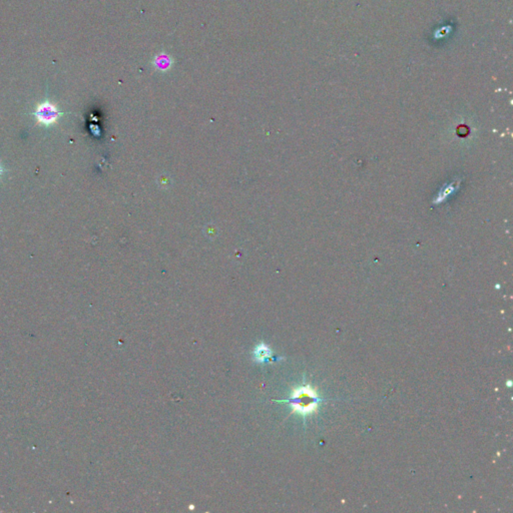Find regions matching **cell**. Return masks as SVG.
<instances>
[{
  "mask_svg": "<svg viewBox=\"0 0 513 513\" xmlns=\"http://www.w3.org/2000/svg\"><path fill=\"white\" fill-rule=\"evenodd\" d=\"M278 402H285L290 404L293 412H296L305 417L317 410L321 399L310 385H305L295 389L289 399L281 400Z\"/></svg>",
  "mask_w": 513,
  "mask_h": 513,
  "instance_id": "obj_1",
  "label": "cell"
},
{
  "mask_svg": "<svg viewBox=\"0 0 513 513\" xmlns=\"http://www.w3.org/2000/svg\"><path fill=\"white\" fill-rule=\"evenodd\" d=\"M63 116V113L58 107L50 101H44L38 104L33 112V117L36 122L44 127H51L55 125L59 119Z\"/></svg>",
  "mask_w": 513,
  "mask_h": 513,
  "instance_id": "obj_2",
  "label": "cell"
},
{
  "mask_svg": "<svg viewBox=\"0 0 513 513\" xmlns=\"http://www.w3.org/2000/svg\"><path fill=\"white\" fill-rule=\"evenodd\" d=\"M152 65H153V67L156 70L161 71V72H165V71H167V70H169L170 68H172V66H173V59L169 55H167L166 53L161 52V53H159V54L154 56L153 61H152Z\"/></svg>",
  "mask_w": 513,
  "mask_h": 513,
  "instance_id": "obj_3",
  "label": "cell"
},
{
  "mask_svg": "<svg viewBox=\"0 0 513 513\" xmlns=\"http://www.w3.org/2000/svg\"><path fill=\"white\" fill-rule=\"evenodd\" d=\"M253 358L258 363H266L272 360V351L264 343L259 344L254 350Z\"/></svg>",
  "mask_w": 513,
  "mask_h": 513,
  "instance_id": "obj_4",
  "label": "cell"
},
{
  "mask_svg": "<svg viewBox=\"0 0 513 513\" xmlns=\"http://www.w3.org/2000/svg\"><path fill=\"white\" fill-rule=\"evenodd\" d=\"M4 173H5V167L1 163H0V178L3 176Z\"/></svg>",
  "mask_w": 513,
  "mask_h": 513,
  "instance_id": "obj_5",
  "label": "cell"
}]
</instances>
